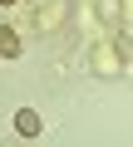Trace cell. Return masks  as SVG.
<instances>
[{
	"instance_id": "cell-1",
	"label": "cell",
	"mask_w": 133,
	"mask_h": 147,
	"mask_svg": "<svg viewBox=\"0 0 133 147\" xmlns=\"http://www.w3.org/2000/svg\"><path fill=\"white\" fill-rule=\"evenodd\" d=\"M40 127H44V123H40V113H35V108H20V113H15V132H25V137H35Z\"/></svg>"
},
{
	"instance_id": "cell-2",
	"label": "cell",
	"mask_w": 133,
	"mask_h": 147,
	"mask_svg": "<svg viewBox=\"0 0 133 147\" xmlns=\"http://www.w3.org/2000/svg\"><path fill=\"white\" fill-rule=\"evenodd\" d=\"M0 59H20V34L10 25H0Z\"/></svg>"
},
{
	"instance_id": "cell-3",
	"label": "cell",
	"mask_w": 133,
	"mask_h": 147,
	"mask_svg": "<svg viewBox=\"0 0 133 147\" xmlns=\"http://www.w3.org/2000/svg\"><path fill=\"white\" fill-rule=\"evenodd\" d=\"M0 5H15V0H0Z\"/></svg>"
}]
</instances>
